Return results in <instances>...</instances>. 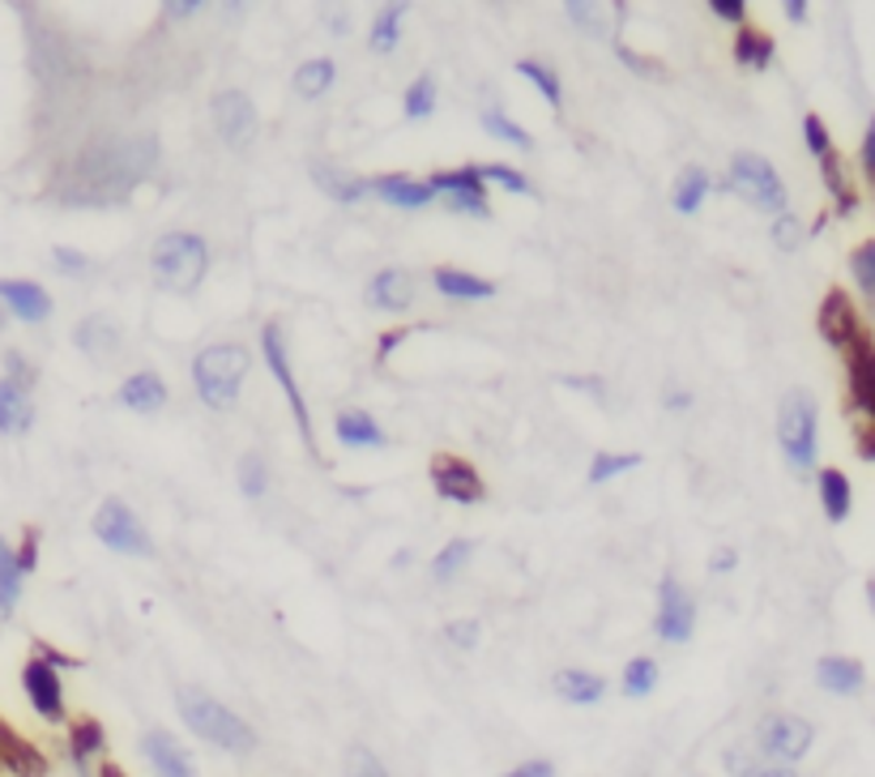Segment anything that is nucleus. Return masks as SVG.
Masks as SVG:
<instances>
[{"instance_id":"obj_1","label":"nucleus","mask_w":875,"mask_h":777,"mask_svg":"<svg viewBox=\"0 0 875 777\" xmlns=\"http://www.w3.org/2000/svg\"><path fill=\"white\" fill-rule=\"evenodd\" d=\"M175 705H180V718H184V726H189L197 739H205V744H214L222 751H235V756H248V751L257 748V730L240 714H231L222 700H214L210 693L180 688Z\"/></svg>"},{"instance_id":"obj_2","label":"nucleus","mask_w":875,"mask_h":777,"mask_svg":"<svg viewBox=\"0 0 875 777\" xmlns=\"http://www.w3.org/2000/svg\"><path fill=\"white\" fill-rule=\"evenodd\" d=\"M248 367H252V360H248L244 346H231V342L205 346V351L197 355V363H192V381H197L201 402H205L210 411H227V406H235Z\"/></svg>"},{"instance_id":"obj_3","label":"nucleus","mask_w":875,"mask_h":777,"mask_svg":"<svg viewBox=\"0 0 875 777\" xmlns=\"http://www.w3.org/2000/svg\"><path fill=\"white\" fill-rule=\"evenodd\" d=\"M150 265H154V278L159 286L175 291V295H189L197 291V282L205 278V265H210V249L201 235H189V231H171L163 235L154 252H150Z\"/></svg>"},{"instance_id":"obj_4","label":"nucleus","mask_w":875,"mask_h":777,"mask_svg":"<svg viewBox=\"0 0 875 777\" xmlns=\"http://www.w3.org/2000/svg\"><path fill=\"white\" fill-rule=\"evenodd\" d=\"M777 441L786 448L794 471H812L816 466V402L803 393V389H791L782 397V411H777Z\"/></svg>"},{"instance_id":"obj_5","label":"nucleus","mask_w":875,"mask_h":777,"mask_svg":"<svg viewBox=\"0 0 875 777\" xmlns=\"http://www.w3.org/2000/svg\"><path fill=\"white\" fill-rule=\"evenodd\" d=\"M731 189L747 196L756 210H768V214H782L786 210V184H782V175L761 154H735V163H731Z\"/></svg>"},{"instance_id":"obj_6","label":"nucleus","mask_w":875,"mask_h":777,"mask_svg":"<svg viewBox=\"0 0 875 777\" xmlns=\"http://www.w3.org/2000/svg\"><path fill=\"white\" fill-rule=\"evenodd\" d=\"M94 534L108 543L111 552H124V555L154 552V543H150V534L141 526V517L124 504V500H115V496H108L99 504V513H94Z\"/></svg>"},{"instance_id":"obj_7","label":"nucleus","mask_w":875,"mask_h":777,"mask_svg":"<svg viewBox=\"0 0 875 777\" xmlns=\"http://www.w3.org/2000/svg\"><path fill=\"white\" fill-rule=\"evenodd\" d=\"M261 351H265V363H270V372L278 376V385L286 393V402H291V415L300 423V436L303 444L316 453V436H312V418H308V402H303L300 385H295V376H291V363H286V342H282V325H265L261 330Z\"/></svg>"},{"instance_id":"obj_8","label":"nucleus","mask_w":875,"mask_h":777,"mask_svg":"<svg viewBox=\"0 0 875 777\" xmlns=\"http://www.w3.org/2000/svg\"><path fill=\"white\" fill-rule=\"evenodd\" d=\"M428 184H432V193L444 196V205H449V210H457V214H479V219H487V214H492V205H487V196H483L479 167L440 171V175H432Z\"/></svg>"},{"instance_id":"obj_9","label":"nucleus","mask_w":875,"mask_h":777,"mask_svg":"<svg viewBox=\"0 0 875 777\" xmlns=\"http://www.w3.org/2000/svg\"><path fill=\"white\" fill-rule=\"evenodd\" d=\"M812 739H816V730H812V722L794 718V714H773V718L761 722V748L773 756V760H803L807 748H812Z\"/></svg>"},{"instance_id":"obj_10","label":"nucleus","mask_w":875,"mask_h":777,"mask_svg":"<svg viewBox=\"0 0 875 777\" xmlns=\"http://www.w3.org/2000/svg\"><path fill=\"white\" fill-rule=\"evenodd\" d=\"M696 628V603L675 577H666L657 589V637L662 640H687Z\"/></svg>"},{"instance_id":"obj_11","label":"nucleus","mask_w":875,"mask_h":777,"mask_svg":"<svg viewBox=\"0 0 875 777\" xmlns=\"http://www.w3.org/2000/svg\"><path fill=\"white\" fill-rule=\"evenodd\" d=\"M214 124H219L222 141H231V145H248L257 138V108H252L244 90L214 94Z\"/></svg>"},{"instance_id":"obj_12","label":"nucleus","mask_w":875,"mask_h":777,"mask_svg":"<svg viewBox=\"0 0 875 777\" xmlns=\"http://www.w3.org/2000/svg\"><path fill=\"white\" fill-rule=\"evenodd\" d=\"M432 483H436L440 496L453 500V504H479L483 500V478L474 474V466L462 457H449V453L432 462Z\"/></svg>"},{"instance_id":"obj_13","label":"nucleus","mask_w":875,"mask_h":777,"mask_svg":"<svg viewBox=\"0 0 875 777\" xmlns=\"http://www.w3.org/2000/svg\"><path fill=\"white\" fill-rule=\"evenodd\" d=\"M141 751H145V760H150L154 777H197L192 756L180 748V744H175V735H167V730H145Z\"/></svg>"},{"instance_id":"obj_14","label":"nucleus","mask_w":875,"mask_h":777,"mask_svg":"<svg viewBox=\"0 0 875 777\" xmlns=\"http://www.w3.org/2000/svg\"><path fill=\"white\" fill-rule=\"evenodd\" d=\"M22 684H27V696L34 700V709L43 714L48 722H56L64 714V696H60V675H56L52 666L43 663V658H34L27 663L22 670Z\"/></svg>"},{"instance_id":"obj_15","label":"nucleus","mask_w":875,"mask_h":777,"mask_svg":"<svg viewBox=\"0 0 875 777\" xmlns=\"http://www.w3.org/2000/svg\"><path fill=\"white\" fill-rule=\"evenodd\" d=\"M849 393H854V406L875 415V346L867 337H858L849 346Z\"/></svg>"},{"instance_id":"obj_16","label":"nucleus","mask_w":875,"mask_h":777,"mask_svg":"<svg viewBox=\"0 0 875 777\" xmlns=\"http://www.w3.org/2000/svg\"><path fill=\"white\" fill-rule=\"evenodd\" d=\"M821 333L842 351H849L858 342V316H854V307L842 291H828V300L821 307Z\"/></svg>"},{"instance_id":"obj_17","label":"nucleus","mask_w":875,"mask_h":777,"mask_svg":"<svg viewBox=\"0 0 875 777\" xmlns=\"http://www.w3.org/2000/svg\"><path fill=\"white\" fill-rule=\"evenodd\" d=\"M376 196H384L389 205H406V210H419V205H428L432 201V184H423V180H411V175H376L372 184H368Z\"/></svg>"},{"instance_id":"obj_18","label":"nucleus","mask_w":875,"mask_h":777,"mask_svg":"<svg viewBox=\"0 0 875 777\" xmlns=\"http://www.w3.org/2000/svg\"><path fill=\"white\" fill-rule=\"evenodd\" d=\"M551 688L560 693V700H569V705H599L602 696H606V679L594 675V670H560L555 679H551Z\"/></svg>"},{"instance_id":"obj_19","label":"nucleus","mask_w":875,"mask_h":777,"mask_svg":"<svg viewBox=\"0 0 875 777\" xmlns=\"http://www.w3.org/2000/svg\"><path fill=\"white\" fill-rule=\"evenodd\" d=\"M368 300H372V307H384V312L411 307V300H414L411 274H402V270H381V274L372 278V286H368Z\"/></svg>"},{"instance_id":"obj_20","label":"nucleus","mask_w":875,"mask_h":777,"mask_svg":"<svg viewBox=\"0 0 875 777\" xmlns=\"http://www.w3.org/2000/svg\"><path fill=\"white\" fill-rule=\"evenodd\" d=\"M0 300L13 307L22 321H43V316L52 312L48 291H43V286H34V282H0Z\"/></svg>"},{"instance_id":"obj_21","label":"nucleus","mask_w":875,"mask_h":777,"mask_svg":"<svg viewBox=\"0 0 875 777\" xmlns=\"http://www.w3.org/2000/svg\"><path fill=\"white\" fill-rule=\"evenodd\" d=\"M120 402H124L129 411L150 415V411H159L167 402V385L154 376V372H138V376H129V381L120 385Z\"/></svg>"},{"instance_id":"obj_22","label":"nucleus","mask_w":875,"mask_h":777,"mask_svg":"<svg viewBox=\"0 0 875 777\" xmlns=\"http://www.w3.org/2000/svg\"><path fill=\"white\" fill-rule=\"evenodd\" d=\"M816 679H821V688H828V693L849 696L863 688V666L854 663V658H821Z\"/></svg>"},{"instance_id":"obj_23","label":"nucleus","mask_w":875,"mask_h":777,"mask_svg":"<svg viewBox=\"0 0 875 777\" xmlns=\"http://www.w3.org/2000/svg\"><path fill=\"white\" fill-rule=\"evenodd\" d=\"M436 291L453 295V300H492L495 286L487 278H474L465 270H436Z\"/></svg>"},{"instance_id":"obj_24","label":"nucleus","mask_w":875,"mask_h":777,"mask_svg":"<svg viewBox=\"0 0 875 777\" xmlns=\"http://www.w3.org/2000/svg\"><path fill=\"white\" fill-rule=\"evenodd\" d=\"M30 427V402L22 385L0 381V432H27Z\"/></svg>"},{"instance_id":"obj_25","label":"nucleus","mask_w":875,"mask_h":777,"mask_svg":"<svg viewBox=\"0 0 875 777\" xmlns=\"http://www.w3.org/2000/svg\"><path fill=\"white\" fill-rule=\"evenodd\" d=\"M338 441L351 444V448H363V444H384V432L368 411H346L338 418Z\"/></svg>"},{"instance_id":"obj_26","label":"nucleus","mask_w":875,"mask_h":777,"mask_svg":"<svg viewBox=\"0 0 875 777\" xmlns=\"http://www.w3.org/2000/svg\"><path fill=\"white\" fill-rule=\"evenodd\" d=\"M821 500L828 522H846L849 517V478L842 471H824L821 474Z\"/></svg>"},{"instance_id":"obj_27","label":"nucleus","mask_w":875,"mask_h":777,"mask_svg":"<svg viewBox=\"0 0 875 777\" xmlns=\"http://www.w3.org/2000/svg\"><path fill=\"white\" fill-rule=\"evenodd\" d=\"M705 193H710V175L701 167H687L684 175H680V184H675V193H671V201H675L680 214H696Z\"/></svg>"},{"instance_id":"obj_28","label":"nucleus","mask_w":875,"mask_h":777,"mask_svg":"<svg viewBox=\"0 0 875 777\" xmlns=\"http://www.w3.org/2000/svg\"><path fill=\"white\" fill-rule=\"evenodd\" d=\"M338 78V69H333V60H303L300 69H295V90L308 94V99H321L329 85Z\"/></svg>"},{"instance_id":"obj_29","label":"nucleus","mask_w":875,"mask_h":777,"mask_svg":"<svg viewBox=\"0 0 875 777\" xmlns=\"http://www.w3.org/2000/svg\"><path fill=\"white\" fill-rule=\"evenodd\" d=\"M735 56H738V64H747V69H768V60H773V39L761 34V30L743 27V34H738V43H735Z\"/></svg>"},{"instance_id":"obj_30","label":"nucleus","mask_w":875,"mask_h":777,"mask_svg":"<svg viewBox=\"0 0 875 777\" xmlns=\"http://www.w3.org/2000/svg\"><path fill=\"white\" fill-rule=\"evenodd\" d=\"M312 175H316V184H321L329 196H338V201H355V196L368 193V180H355V175H346V171L312 167Z\"/></svg>"},{"instance_id":"obj_31","label":"nucleus","mask_w":875,"mask_h":777,"mask_svg":"<svg viewBox=\"0 0 875 777\" xmlns=\"http://www.w3.org/2000/svg\"><path fill=\"white\" fill-rule=\"evenodd\" d=\"M654 684H657V663L654 658H632L628 666H624V696L628 700H641V696H650L654 693Z\"/></svg>"},{"instance_id":"obj_32","label":"nucleus","mask_w":875,"mask_h":777,"mask_svg":"<svg viewBox=\"0 0 875 777\" xmlns=\"http://www.w3.org/2000/svg\"><path fill=\"white\" fill-rule=\"evenodd\" d=\"M115 342H120V333H115V325L103 321V316H99V321H82V330H78V346L90 351V355H111Z\"/></svg>"},{"instance_id":"obj_33","label":"nucleus","mask_w":875,"mask_h":777,"mask_svg":"<svg viewBox=\"0 0 875 777\" xmlns=\"http://www.w3.org/2000/svg\"><path fill=\"white\" fill-rule=\"evenodd\" d=\"M517 73L521 78H530V82L543 90V99H547L551 108H560L564 103V90H560V78H555V69L543 64V60H517Z\"/></svg>"},{"instance_id":"obj_34","label":"nucleus","mask_w":875,"mask_h":777,"mask_svg":"<svg viewBox=\"0 0 875 777\" xmlns=\"http://www.w3.org/2000/svg\"><path fill=\"white\" fill-rule=\"evenodd\" d=\"M18 577H22L18 555L0 543V610H13V598H18Z\"/></svg>"},{"instance_id":"obj_35","label":"nucleus","mask_w":875,"mask_h":777,"mask_svg":"<svg viewBox=\"0 0 875 777\" xmlns=\"http://www.w3.org/2000/svg\"><path fill=\"white\" fill-rule=\"evenodd\" d=\"M432 111H436V82L423 73V78L406 90V115H411V120H423V115H432Z\"/></svg>"},{"instance_id":"obj_36","label":"nucleus","mask_w":875,"mask_h":777,"mask_svg":"<svg viewBox=\"0 0 875 777\" xmlns=\"http://www.w3.org/2000/svg\"><path fill=\"white\" fill-rule=\"evenodd\" d=\"M346 777H393V774L384 769L376 751L363 748V744H355V748L346 751Z\"/></svg>"},{"instance_id":"obj_37","label":"nucleus","mask_w":875,"mask_h":777,"mask_svg":"<svg viewBox=\"0 0 875 777\" xmlns=\"http://www.w3.org/2000/svg\"><path fill=\"white\" fill-rule=\"evenodd\" d=\"M470 559V543L457 538V543H449L444 552L436 555V564H432V573H436V582H453L457 573H462V564Z\"/></svg>"},{"instance_id":"obj_38","label":"nucleus","mask_w":875,"mask_h":777,"mask_svg":"<svg viewBox=\"0 0 875 777\" xmlns=\"http://www.w3.org/2000/svg\"><path fill=\"white\" fill-rule=\"evenodd\" d=\"M99 748H103V726L90 718L78 722V726H73V760L82 765V760H90Z\"/></svg>"},{"instance_id":"obj_39","label":"nucleus","mask_w":875,"mask_h":777,"mask_svg":"<svg viewBox=\"0 0 875 777\" xmlns=\"http://www.w3.org/2000/svg\"><path fill=\"white\" fill-rule=\"evenodd\" d=\"M636 462H641L636 453H599L594 466H590V483H606V478H615L620 471H632Z\"/></svg>"},{"instance_id":"obj_40","label":"nucleus","mask_w":875,"mask_h":777,"mask_svg":"<svg viewBox=\"0 0 875 777\" xmlns=\"http://www.w3.org/2000/svg\"><path fill=\"white\" fill-rule=\"evenodd\" d=\"M398 30H402V9H384L381 18H376V27H372V34H368V43L376 52H389L398 43Z\"/></svg>"},{"instance_id":"obj_41","label":"nucleus","mask_w":875,"mask_h":777,"mask_svg":"<svg viewBox=\"0 0 875 777\" xmlns=\"http://www.w3.org/2000/svg\"><path fill=\"white\" fill-rule=\"evenodd\" d=\"M265 483H270V474H265V462L257 457V453H248L244 462H240V487H244V496H265Z\"/></svg>"},{"instance_id":"obj_42","label":"nucleus","mask_w":875,"mask_h":777,"mask_svg":"<svg viewBox=\"0 0 875 777\" xmlns=\"http://www.w3.org/2000/svg\"><path fill=\"white\" fill-rule=\"evenodd\" d=\"M483 129H487L492 138H500V141H513V145H521V150L530 145V133H525V129H517V124H513L509 115H500V111H483Z\"/></svg>"},{"instance_id":"obj_43","label":"nucleus","mask_w":875,"mask_h":777,"mask_svg":"<svg viewBox=\"0 0 875 777\" xmlns=\"http://www.w3.org/2000/svg\"><path fill=\"white\" fill-rule=\"evenodd\" d=\"M849 270L858 278V286H863V295L875 300V240L872 244H863V249L854 252V261H849Z\"/></svg>"},{"instance_id":"obj_44","label":"nucleus","mask_w":875,"mask_h":777,"mask_svg":"<svg viewBox=\"0 0 875 777\" xmlns=\"http://www.w3.org/2000/svg\"><path fill=\"white\" fill-rule=\"evenodd\" d=\"M479 180H495V184H504L509 193H530V180H525L521 171H513V167H504V163L479 167Z\"/></svg>"},{"instance_id":"obj_45","label":"nucleus","mask_w":875,"mask_h":777,"mask_svg":"<svg viewBox=\"0 0 875 777\" xmlns=\"http://www.w3.org/2000/svg\"><path fill=\"white\" fill-rule=\"evenodd\" d=\"M803 133H807V145L816 150V154H833V145H828V133H824V124H821V115H807L803 120Z\"/></svg>"},{"instance_id":"obj_46","label":"nucleus","mask_w":875,"mask_h":777,"mask_svg":"<svg viewBox=\"0 0 875 777\" xmlns=\"http://www.w3.org/2000/svg\"><path fill=\"white\" fill-rule=\"evenodd\" d=\"M710 13H717L722 22H743L747 18V4L743 0H710Z\"/></svg>"},{"instance_id":"obj_47","label":"nucleus","mask_w":875,"mask_h":777,"mask_svg":"<svg viewBox=\"0 0 875 777\" xmlns=\"http://www.w3.org/2000/svg\"><path fill=\"white\" fill-rule=\"evenodd\" d=\"M449 640H453V645H474V640H479V624H474V619H453V624H449Z\"/></svg>"},{"instance_id":"obj_48","label":"nucleus","mask_w":875,"mask_h":777,"mask_svg":"<svg viewBox=\"0 0 875 777\" xmlns=\"http://www.w3.org/2000/svg\"><path fill=\"white\" fill-rule=\"evenodd\" d=\"M504 777H555V765L551 760H525V765L509 769Z\"/></svg>"},{"instance_id":"obj_49","label":"nucleus","mask_w":875,"mask_h":777,"mask_svg":"<svg viewBox=\"0 0 875 777\" xmlns=\"http://www.w3.org/2000/svg\"><path fill=\"white\" fill-rule=\"evenodd\" d=\"M56 265H60V270H69V274H82L86 270L82 252H73V249H56Z\"/></svg>"},{"instance_id":"obj_50","label":"nucleus","mask_w":875,"mask_h":777,"mask_svg":"<svg viewBox=\"0 0 875 777\" xmlns=\"http://www.w3.org/2000/svg\"><path fill=\"white\" fill-rule=\"evenodd\" d=\"M863 167L875 175V120H872V129H867V141H863Z\"/></svg>"},{"instance_id":"obj_51","label":"nucleus","mask_w":875,"mask_h":777,"mask_svg":"<svg viewBox=\"0 0 875 777\" xmlns=\"http://www.w3.org/2000/svg\"><path fill=\"white\" fill-rule=\"evenodd\" d=\"M743 777H798V774H794V769H777V765H773V769H752V774H743Z\"/></svg>"},{"instance_id":"obj_52","label":"nucleus","mask_w":875,"mask_h":777,"mask_svg":"<svg viewBox=\"0 0 875 777\" xmlns=\"http://www.w3.org/2000/svg\"><path fill=\"white\" fill-rule=\"evenodd\" d=\"M786 13H791L794 22H803V13H807V4H798V0H791V4H786Z\"/></svg>"},{"instance_id":"obj_53","label":"nucleus","mask_w":875,"mask_h":777,"mask_svg":"<svg viewBox=\"0 0 875 777\" xmlns=\"http://www.w3.org/2000/svg\"><path fill=\"white\" fill-rule=\"evenodd\" d=\"M731 559H735V555L722 552V555H717V564H713V568H717V573H726V568H731Z\"/></svg>"},{"instance_id":"obj_54","label":"nucleus","mask_w":875,"mask_h":777,"mask_svg":"<svg viewBox=\"0 0 875 777\" xmlns=\"http://www.w3.org/2000/svg\"><path fill=\"white\" fill-rule=\"evenodd\" d=\"M99 777H124V774H120L115 765H103V769H99Z\"/></svg>"},{"instance_id":"obj_55","label":"nucleus","mask_w":875,"mask_h":777,"mask_svg":"<svg viewBox=\"0 0 875 777\" xmlns=\"http://www.w3.org/2000/svg\"><path fill=\"white\" fill-rule=\"evenodd\" d=\"M872 594H875V582H872Z\"/></svg>"}]
</instances>
